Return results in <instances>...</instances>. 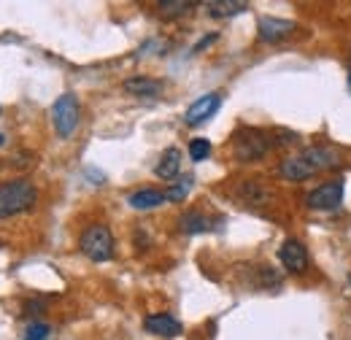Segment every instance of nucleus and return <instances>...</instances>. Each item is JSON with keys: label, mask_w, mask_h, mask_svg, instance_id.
<instances>
[{"label": "nucleus", "mask_w": 351, "mask_h": 340, "mask_svg": "<svg viewBox=\"0 0 351 340\" xmlns=\"http://www.w3.org/2000/svg\"><path fill=\"white\" fill-rule=\"evenodd\" d=\"M338 151L330 149V146H313V149H306L295 157H287L281 165H278V173L281 178L287 181H306V178H313L316 173H324V170L335 168L338 165Z\"/></svg>", "instance_id": "1"}, {"label": "nucleus", "mask_w": 351, "mask_h": 340, "mask_svg": "<svg viewBox=\"0 0 351 340\" xmlns=\"http://www.w3.org/2000/svg\"><path fill=\"white\" fill-rule=\"evenodd\" d=\"M38 203V189L27 178H14L0 184V219H11L30 211Z\"/></svg>", "instance_id": "2"}, {"label": "nucleus", "mask_w": 351, "mask_h": 340, "mask_svg": "<svg viewBox=\"0 0 351 340\" xmlns=\"http://www.w3.org/2000/svg\"><path fill=\"white\" fill-rule=\"evenodd\" d=\"M79 249L92 262H108L114 256V235L106 224H92L82 232Z\"/></svg>", "instance_id": "3"}, {"label": "nucleus", "mask_w": 351, "mask_h": 340, "mask_svg": "<svg viewBox=\"0 0 351 340\" xmlns=\"http://www.w3.org/2000/svg\"><path fill=\"white\" fill-rule=\"evenodd\" d=\"M273 146V141H270V135L263 132V130H241L238 135H235V143H232V151H235V157L241 160V162H252V160H260L267 154V149Z\"/></svg>", "instance_id": "4"}, {"label": "nucleus", "mask_w": 351, "mask_h": 340, "mask_svg": "<svg viewBox=\"0 0 351 340\" xmlns=\"http://www.w3.org/2000/svg\"><path fill=\"white\" fill-rule=\"evenodd\" d=\"M79 117H82V108H79L76 95H71V92L60 95L54 108H51V122H54L57 135L60 138H71L79 127Z\"/></svg>", "instance_id": "5"}, {"label": "nucleus", "mask_w": 351, "mask_h": 340, "mask_svg": "<svg viewBox=\"0 0 351 340\" xmlns=\"http://www.w3.org/2000/svg\"><path fill=\"white\" fill-rule=\"evenodd\" d=\"M343 203V178L324 181L306 197V206L311 211H335Z\"/></svg>", "instance_id": "6"}, {"label": "nucleus", "mask_w": 351, "mask_h": 340, "mask_svg": "<svg viewBox=\"0 0 351 340\" xmlns=\"http://www.w3.org/2000/svg\"><path fill=\"white\" fill-rule=\"evenodd\" d=\"M221 106V95L219 92H208V95H203V97H197L186 111H184V125H189V127H197V125H203L206 119H211L217 111H219Z\"/></svg>", "instance_id": "7"}, {"label": "nucleus", "mask_w": 351, "mask_h": 340, "mask_svg": "<svg viewBox=\"0 0 351 340\" xmlns=\"http://www.w3.org/2000/svg\"><path fill=\"white\" fill-rule=\"evenodd\" d=\"M278 259H281V265H284L289 273H306L308 270V249L300 241H295V238H289V241L281 243Z\"/></svg>", "instance_id": "8"}, {"label": "nucleus", "mask_w": 351, "mask_h": 340, "mask_svg": "<svg viewBox=\"0 0 351 340\" xmlns=\"http://www.w3.org/2000/svg\"><path fill=\"white\" fill-rule=\"evenodd\" d=\"M143 330L149 335H157V338H178L184 332L181 321L171 316V313H152L143 319Z\"/></svg>", "instance_id": "9"}, {"label": "nucleus", "mask_w": 351, "mask_h": 340, "mask_svg": "<svg viewBox=\"0 0 351 340\" xmlns=\"http://www.w3.org/2000/svg\"><path fill=\"white\" fill-rule=\"evenodd\" d=\"M298 30L295 22L289 19H276V16H263L260 25H257V33H260V41L265 43H273V41H281L287 36H292Z\"/></svg>", "instance_id": "10"}, {"label": "nucleus", "mask_w": 351, "mask_h": 340, "mask_svg": "<svg viewBox=\"0 0 351 340\" xmlns=\"http://www.w3.org/2000/svg\"><path fill=\"white\" fill-rule=\"evenodd\" d=\"M125 92H130L135 97H154L162 92V82L149 79V76H132L125 82Z\"/></svg>", "instance_id": "11"}, {"label": "nucleus", "mask_w": 351, "mask_h": 340, "mask_svg": "<svg viewBox=\"0 0 351 340\" xmlns=\"http://www.w3.org/2000/svg\"><path fill=\"white\" fill-rule=\"evenodd\" d=\"M128 203L135 211H152V208L165 203V192H160V189H138V192H132Z\"/></svg>", "instance_id": "12"}, {"label": "nucleus", "mask_w": 351, "mask_h": 340, "mask_svg": "<svg viewBox=\"0 0 351 340\" xmlns=\"http://www.w3.org/2000/svg\"><path fill=\"white\" fill-rule=\"evenodd\" d=\"M178 170H181V151H178V149H165V151H162V157H160V162L154 165L157 178L171 181V178L178 175Z\"/></svg>", "instance_id": "13"}, {"label": "nucleus", "mask_w": 351, "mask_h": 340, "mask_svg": "<svg viewBox=\"0 0 351 340\" xmlns=\"http://www.w3.org/2000/svg\"><path fill=\"white\" fill-rule=\"evenodd\" d=\"M206 11L217 19H227V16H238V14L249 11V3H243V0H211V3H206Z\"/></svg>", "instance_id": "14"}, {"label": "nucleus", "mask_w": 351, "mask_h": 340, "mask_svg": "<svg viewBox=\"0 0 351 340\" xmlns=\"http://www.w3.org/2000/svg\"><path fill=\"white\" fill-rule=\"evenodd\" d=\"M178 230L186 232V235H197V232H208L211 230V219L206 213L189 211L178 219Z\"/></svg>", "instance_id": "15"}, {"label": "nucleus", "mask_w": 351, "mask_h": 340, "mask_svg": "<svg viewBox=\"0 0 351 340\" xmlns=\"http://www.w3.org/2000/svg\"><path fill=\"white\" fill-rule=\"evenodd\" d=\"M157 8H160L162 16H184L195 8V3L192 0H162Z\"/></svg>", "instance_id": "16"}, {"label": "nucleus", "mask_w": 351, "mask_h": 340, "mask_svg": "<svg viewBox=\"0 0 351 340\" xmlns=\"http://www.w3.org/2000/svg\"><path fill=\"white\" fill-rule=\"evenodd\" d=\"M208 154H211V141L208 138H192L189 141V157H192V162H203V160H208Z\"/></svg>", "instance_id": "17"}, {"label": "nucleus", "mask_w": 351, "mask_h": 340, "mask_svg": "<svg viewBox=\"0 0 351 340\" xmlns=\"http://www.w3.org/2000/svg\"><path fill=\"white\" fill-rule=\"evenodd\" d=\"M189 189H192V178L186 175V178H181L178 184H173L171 189H165V200H171V203H181V200L189 195Z\"/></svg>", "instance_id": "18"}, {"label": "nucleus", "mask_w": 351, "mask_h": 340, "mask_svg": "<svg viewBox=\"0 0 351 340\" xmlns=\"http://www.w3.org/2000/svg\"><path fill=\"white\" fill-rule=\"evenodd\" d=\"M49 324H44V321H33L27 330H25V335H22V340H46L49 338Z\"/></svg>", "instance_id": "19"}, {"label": "nucleus", "mask_w": 351, "mask_h": 340, "mask_svg": "<svg viewBox=\"0 0 351 340\" xmlns=\"http://www.w3.org/2000/svg\"><path fill=\"white\" fill-rule=\"evenodd\" d=\"M217 38H219V36H217V33H211V36H206V38H203V41H197V43H195V49H192V54H197V51H203V49H206V46H211V43L217 41Z\"/></svg>", "instance_id": "20"}, {"label": "nucleus", "mask_w": 351, "mask_h": 340, "mask_svg": "<svg viewBox=\"0 0 351 340\" xmlns=\"http://www.w3.org/2000/svg\"><path fill=\"white\" fill-rule=\"evenodd\" d=\"M3 143H5V135H3V132H0V146H3Z\"/></svg>", "instance_id": "21"}, {"label": "nucleus", "mask_w": 351, "mask_h": 340, "mask_svg": "<svg viewBox=\"0 0 351 340\" xmlns=\"http://www.w3.org/2000/svg\"><path fill=\"white\" fill-rule=\"evenodd\" d=\"M346 84H349V92H351V71H349V82H346Z\"/></svg>", "instance_id": "22"}]
</instances>
